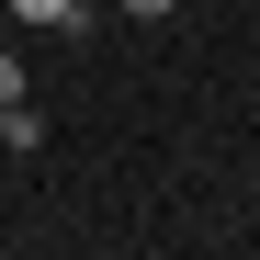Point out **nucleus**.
<instances>
[{
  "label": "nucleus",
  "instance_id": "obj_2",
  "mask_svg": "<svg viewBox=\"0 0 260 260\" xmlns=\"http://www.w3.org/2000/svg\"><path fill=\"white\" fill-rule=\"evenodd\" d=\"M12 102H23V57L0 46V113H12Z\"/></svg>",
  "mask_w": 260,
  "mask_h": 260
},
{
  "label": "nucleus",
  "instance_id": "obj_1",
  "mask_svg": "<svg viewBox=\"0 0 260 260\" xmlns=\"http://www.w3.org/2000/svg\"><path fill=\"white\" fill-rule=\"evenodd\" d=\"M12 23H57V34H79V23H91V0H12Z\"/></svg>",
  "mask_w": 260,
  "mask_h": 260
},
{
  "label": "nucleus",
  "instance_id": "obj_3",
  "mask_svg": "<svg viewBox=\"0 0 260 260\" xmlns=\"http://www.w3.org/2000/svg\"><path fill=\"white\" fill-rule=\"evenodd\" d=\"M170 12H181V0H124V23H170Z\"/></svg>",
  "mask_w": 260,
  "mask_h": 260
}]
</instances>
